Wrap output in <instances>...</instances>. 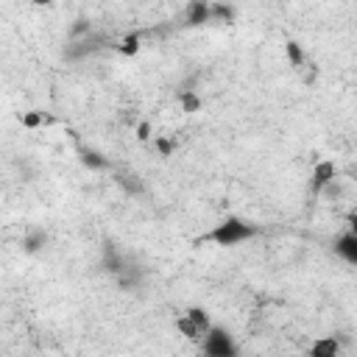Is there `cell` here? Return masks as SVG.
<instances>
[{"label": "cell", "instance_id": "17", "mask_svg": "<svg viewBox=\"0 0 357 357\" xmlns=\"http://www.w3.org/2000/svg\"><path fill=\"white\" fill-rule=\"evenodd\" d=\"M156 151H159L162 159L173 156V151H176V139H170V137H156Z\"/></svg>", "mask_w": 357, "mask_h": 357}, {"label": "cell", "instance_id": "13", "mask_svg": "<svg viewBox=\"0 0 357 357\" xmlns=\"http://www.w3.org/2000/svg\"><path fill=\"white\" fill-rule=\"evenodd\" d=\"M139 42H142V36L134 31V33H126L123 39H120V45H117V53L120 56H137L139 53Z\"/></svg>", "mask_w": 357, "mask_h": 357}, {"label": "cell", "instance_id": "16", "mask_svg": "<svg viewBox=\"0 0 357 357\" xmlns=\"http://www.w3.org/2000/svg\"><path fill=\"white\" fill-rule=\"evenodd\" d=\"M20 120H22V126H25V128H39V126H45V123H47V117H45L42 112H25Z\"/></svg>", "mask_w": 357, "mask_h": 357}, {"label": "cell", "instance_id": "3", "mask_svg": "<svg viewBox=\"0 0 357 357\" xmlns=\"http://www.w3.org/2000/svg\"><path fill=\"white\" fill-rule=\"evenodd\" d=\"M335 176H337V165H335L332 159H318V162L312 165V176H310V190H312V195L324 192V190L335 181Z\"/></svg>", "mask_w": 357, "mask_h": 357}, {"label": "cell", "instance_id": "8", "mask_svg": "<svg viewBox=\"0 0 357 357\" xmlns=\"http://www.w3.org/2000/svg\"><path fill=\"white\" fill-rule=\"evenodd\" d=\"M45 245H47V231H45V229H31V231L22 237V251H25V254H39Z\"/></svg>", "mask_w": 357, "mask_h": 357}, {"label": "cell", "instance_id": "11", "mask_svg": "<svg viewBox=\"0 0 357 357\" xmlns=\"http://www.w3.org/2000/svg\"><path fill=\"white\" fill-rule=\"evenodd\" d=\"M209 22H234V6L229 3H212L209 6Z\"/></svg>", "mask_w": 357, "mask_h": 357}, {"label": "cell", "instance_id": "7", "mask_svg": "<svg viewBox=\"0 0 357 357\" xmlns=\"http://www.w3.org/2000/svg\"><path fill=\"white\" fill-rule=\"evenodd\" d=\"M78 159H81V165L89 167V170H109V159H106L100 151H95V148L78 145Z\"/></svg>", "mask_w": 357, "mask_h": 357}, {"label": "cell", "instance_id": "4", "mask_svg": "<svg viewBox=\"0 0 357 357\" xmlns=\"http://www.w3.org/2000/svg\"><path fill=\"white\" fill-rule=\"evenodd\" d=\"M209 6H212V3H206V0H192V3H187V8H184V22H187L190 28L206 25V22H209Z\"/></svg>", "mask_w": 357, "mask_h": 357}, {"label": "cell", "instance_id": "5", "mask_svg": "<svg viewBox=\"0 0 357 357\" xmlns=\"http://www.w3.org/2000/svg\"><path fill=\"white\" fill-rule=\"evenodd\" d=\"M310 357H340V340H337V335L315 337L312 346H310Z\"/></svg>", "mask_w": 357, "mask_h": 357}, {"label": "cell", "instance_id": "18", "mask_svg": "<svg viewBox=\"0 0 357 357\" xmlns=\"http://www.w3.org/2000/svg\"><path fill=\"white\" fill-rule=\"evenodd\" d=\"M134 134H137V139H139V142H148V139H151V123H148V120H142V123L137 126V131H134Z\"/></svg>", "mask_w": 357, "mask_h": 357}, {"label": "cell", "instance_id": "2", "mask_svg": "<svg viewBox=\"0 0 357 357\" xmlns=\"http://www.w3.org/2000/svg\"><path fill=\"white\" fill-rule=\"evenodd\" d=\"M201 357H237V340L226 326H212L201 340Z\"/></svg>", "mask_w": 357, "mask_h": 357}, {"label": "cell", "instance_id": "10", "mask_svg": "<svg viewBox=\"0 0 357 357\" xmlns=\"http://www.w3.org/2000/svg\"><path fill=\"white\" fill-rule=\"evenodd\" d=\"M178 106H181L184 114H195V112H201L204 100H201V95L195 89H181L178 92Z\"/></svg>", "mask_w": 357, "mask_h": 357}, {"label": "cell", "instance_id": "1", "mask_svg": "<svg viewBox=\"0 0 357 357\" xmlns=\"http://www.w3.org/2000/svg\"><path fill=\"white\" fill-rule=\"evenodd\" d=\"M257 234H259V229L251 220L229 215L220 223H215L206 234H201L195 243H212V245H220V248H234V245H240V243H245V240H251Z\"/></svg>", "mask_w": 357, "mask_h": 357}, {"label": "cell", "instance_id": "12", "mask_svg": "<svg viewBox=\"0 0 357 357\" xmlns=\"http://www.w3.org/2000/svg\"><path fill=\"white\" fill-rule=\"evenodd\" d=\"M176 329H178V332H181V335H184V337H187L190 343H198V346H201L204 335H201V332H198V329L192 326V321H190V318H187L184 312H181V315L176 318Z\"/></svg>", "mask_w": 357, "mask_h": 357}, {"label": "cell", "instance_id": "14", "mask_svg": "<svg viewBox=\"0 0 357 357\" xmlns=\"http://www.w3.org/2000/svg\"><path fill=\"white\" fill-rule=\"evenodd\" d=\"M284 56H287L290 67H301V64H304V50H301V45L293 42V39L284 45Z\"/></svg>", "mask_w": 357, "mask_h": 357}, {"label": "cell", "instance_id": "6", "mask_svg": "<svg viewBox=\"0 0 357 357\" xmlns=\"http://www.w3.org/2000/svg\"><path fill=\"white\" fill-rule=\"evenodd\" d=\"M335 254L340 259H346L349 265H357V234L354 231H346L335 240Z\"/></svg>", "mask_w": 357, "mask_h": 357}, {"label": "cell", "instance_id": "15", "mask_svg": "<svg viewBox=\"0 0 357 357\" xmlns=\"http://www.w3.org/2000/svg\"><path fill=\"white\" fill-rule=\"evenodd\" d=\"M117 184L120 187H126V192L128 195H137V192H142V184H139V176H117Z\"/></svg>", "mask_w": 357, "mask_h": 357}, {"label": "cell", "instance_id": "19", "mask_svg": "<svg viewBox=\"0 0 357 357\" xmlns=\"http://www.w3.org/2000/svg\"><path fill=\"white\" fill-rule=\"evenodd\" d=\"M346 220H349V231H354V234H357V215H349Z\"/></svg>", "mask_w": 357, "mask_h": 357}, {"label": "cell", "instance_id": "9", "mask_svg": "<svg viewBox=\"0 0 357 357\" xmlns=\"http://www.w3.org/2000/svg\"><path fill=\"white\" fill-rule=\"evenodd\" d=\"M184 315L192 321V326H195L204 337H206V332L215 326V324H212V318H209V312H206L204 307H187V310H184Z\"/></svg>", "mask_w": 357, "mask_h": 357}]
</instances>
